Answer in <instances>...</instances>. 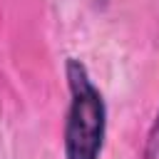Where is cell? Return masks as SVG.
<instances>
[{
	"mask_svg": "<svg viewBox=\"0 0 159 159\" xmlns=\"http://www.w3.org/2000/svg\"><path fill=\"white\" fill-rule=\"evenodd\" d=\"M67 80L72 102L65 127V154L67 159H99L107 124L104 99L80 60H67Z\"/></svg>",
	"mask_w": 159,
	"mask_h": 159,
	"instance_id": "6da1fadb",
	"label": "cell"
},
{
	"mask_svg": "<svg viewBox=\"0 0 159 159\" xmlns=\"http://www.w3.org/2000/svg\"><path fill=\"white\" fill-rule=\"evenodd\" d=\"M147 159H159V117L149 132V142H147Z\"/></svg>",
	"mask_w": 159,
	"mask_h": 159,
	"instance_id": "7a4b0ae2",
	"label": "cell"
}]
</instances>
